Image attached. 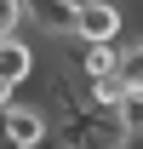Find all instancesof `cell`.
Segmentation results:
<instances>
[{"label":"cell","instance_id":"6da1fadb","mask_svg":"<svg viewBox=\"0 0 143 149\" xmlns=\"http://www.w3.org/2000/svg\"><path fill=\"white\" fill-rule=\"evenodd\" d=\"M0 138L6 143H17V149H40L46 138H52V109L46 103H6L0 109Z\"/></svg>","mask_w":143,"mask_h":149},{"label":"cell","instance_id":"7a4b0ae2","mask_svg":"<svg viewBox=\"0 0 143 149\" xmlns=\"http://www.w3.org/2000/svg\"><path fill=\"white\" fill-rule=\"evenodd\" d=\"M74 12L80 6H69V0H23V23H35V35L57 40V46L74 40Z\"/></svg>","mask_w":143,"mask_h":149},{"label":"cell","instance_id":"3957f363","mask_svg":"<svg viewBox=\"0 0 143 149\" xmlns=\"http://www.w3.org/2000/svg\"><path fill=\"white\" fill-rule=\"evenodd\" d=\"M126 35V6L115 0H86L74 12V40H120Z\"/></svg>","mask_w":143,"mask_h":149},{"label":"cell","instance_id":"277c9868","mask_svg":"<svg viewBox=\"0 0 143 149\" xmlns=\"http://www.w3.org/2000/svg\"><path fill=\"white\" fill-rule=\"evenodd\" d=\"M35 74H40V52L23 35H6V40H0V86L17 92V86H29Z\"/></svg>","mask_w":143,"mask_h":149},{"label":"cell","instance_id":"5b68a950","mask_svg":"<svg viewBox=\"0 0 143 149\" xmlns=\"http://www.w3.org/2000/svg\"><path fill=\"white\" fill-rule=\"evenodd\" d=\"M126 92H132V86H126L120 74H97V80H86V103H92L97 115H115V109L126 103Z\"/></svg>","mask_w":143,"mask_h":149},{"label":"cell","instance_id":"8992f818","mask_svg":"<svg viewBox=\"0 0 143 149\" xmlns=\"http://www.w3.org/2000/svg\"><path fill=\"white\" fill-rule=\"evenodd\" d=\"M115 74H120L132 92H143V40H120V63H115Z\"/></svg>","mask_w":143,"mask_h":149},{"label":"cell","instance_id":"52a82bcc","mask_svg":"<svg viewBox=\"0 0 143 149\" xmlns=\"http://www.w3.org/2000/svg\"><path fill=\"white\" fill-rule=\"evenodd\" d=\"M115 126H120V138L143 132V92H126V103L115 109Z\"/></svg>","mask_w":143,"mask_h":149},{"label":"cell","instance_id":"ba28073f","mask_svg":"<svg viewBox=\"0 0 143 149\" xmlns=\"http://www.w3.org/2000/svg\"><path fill=\"white\" fill-rule=\"evenodd\" d=\"M23 35V0H0V40Z\"/></svg>","mask_w":143,"mask_h":149},{"label":"cell","instance_id":"9c48e42d","mask_svg":"<svg viewBox=\"0 0 143 149\" xmlns=\"http://www.w3.org/2000/svg\"><path fill=\"white\" fill-rule=\"evenodd\" d=\"M115 149H126V143H115Z\"/></svg>","mask_w":143,"mask_h":149}]
</instances>
